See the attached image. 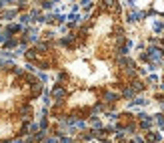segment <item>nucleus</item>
<instances>
[{
    "label": "nucleus",
    "mask_w": 164,
    "mask_h": 143,
    "mask_svg": "<svg viewBox=\"0 0 164 143\" xmlns=\"http://www.w3.org/2000/svg\"><path fill=\"white\" fill-rule=\"evenodd\" d=\"M146 14L144 12H138V10H132V12H128V16H126V20L128 22H138V20H142Z\"/></svg>",
    "instance_id": "7ed1b4c3"
},
{
    "label": "nucleus",
    "mask_w": 164,
    "mask_h": 143,
    "mask_svg": "<svg viewBox=\"0 0 164 143\" xmlns=\"http://www.w3.org/2000/svg\"><path fill=\"white\" fill-rule=\"evenodd\" d=\"M50 2H52V4H56V2H60V0H50Z\"/></svg>",
    "instance_id": "4be33fe9"
},
{
    "label": "nucleus",
    "mask_w": 164,
    "mask_h": 143,
    "mask_svg": "<svg viewBox=\"0 0 164 143\" xmlns=\"http://www.w3.org/2000/svg\"><path fill=\"white\" fill-rule=\"evenodd\" d=\"M28 22H32V20H30V14H22V16H20V24H22V26H26Z\"/></svg>",
    "instance_id": "9d476101"
},
{
    "label": "nucleus",
    "mask_w": 164,
    "mask_h": 143,
    "mask_svg": "<svg viewBox=\"0 0 164 143\" xmlns=\"http://www.w3.org/2000/svg\"><path fill=\"white\" fill-rule=\"evenodd\" d=\"M26 4H28L26 0H20V2H18V10H24V8H26Z\"/></svg>",
    "instance_id": "f3484780"
},
{
    "label": "nucleus",
    "mask_w": 164,
    "mask_h": 143,
    "mask_svg": "<svg viewBox=\"0 0 164 143\" xmlns=\"http://www.w3.org/2000/svg\"><path fill=\"white\" fill-rule=\"evenodd\" d=\"M44 141L46 143H58V139H56V137H46Z\"/></svg>",
    "instance_id": "6ab92c4d"
},
{
    "label": "nucleus",
    "mask_w": 164,
    "mask_h": 143,
    "mask_svg": "<svg viewBox=\"0 0 164 143\" xmlns=\"http://www.w3.org/2000/svg\"><path fill=\"white\" fill-rule=\"evenodd\" d=\"M130 143H136V141H130Z\"/></svg>",
    "instance_id": "a878e982"
},
{
    "label": "nucleus",
    "mask_w": 164,
    "mask_h": 143,
    "mask_svg": "<svg viewBox=\"0 0 164 143\" xmlns=\"http://www.w3.org/2000/svg\"><path fill=\"white\" fill-rule=\"evenodd\" d=\"M6 38H8L6 32H0V44H4V42H6Z\"/></svg>",
    "instance_id": "dca6fc26"
},
{
    "label": "nucleus",
    "mask_w": 164,
    "mask_h": 143,
    "mask_svg": "<svg viewBox=\"0 0 164 143\" xmlns=\"http://www.w3.org/2000/svg\"><path fill=\"white\" fill-rule=\"evenodd\" d=\"M12 143H24V139H22V137H18V139H14Z\"/></svg>",
    "instance_id": "aec40b11"
},
{
    "label": "nucleus",
    "mask_w": 164,
    "mask_h": 143,
    "mask_svg": "<svg viewBox=\"0 0 164 143\" xmlns=\"http://www.w3.org/2000/svg\"><path fill=\"white\" fill-rule=\"evenodd\" d=\"M154 121H156L158 125H160V127H162V129H164V113H158V115L154 117Z\"/></svg>",
    "instance_id": "9b49d317"
},
{
    "label": "nucleus",
    "mask_w": 164,
    "mask_h": 143,
    "mask_svg": "<svg viewBox=\"0 0 164 143\" xmlns=\"http://www.w3.org/2000/svg\"><path fill=\"white\" fill-rule=\"evenodd\" d=\"M148 83H150V85H152V83H158V77L156 75H150V77H148Z\"/></svg>",
    "instance_id": "a211bd4d"
},
{
    "label": "nucleus",
    "mask_w": 164,
    "mask_h": 143,
    "mask_svg": "<svg viewBox=\"0 0 164 143\" xmlns=\"http://www.w3.org/2000/svg\"><path fill=\"white\" fill-rule=\"evenodd\" d=\"M42 8H44V10H50V8H52V2H50V0H44V2H42Z\"/></svg>",
    "instance_id": "2eb2a0df"
},
{
    "label": "nucleus",
    "mask_w": 164,
    "mask_h": 143,
    "mask_svg": "<svg viewBox=\"0 0 164 143\" xmlns=\"http://www.w3.org/2000/svg\"><path fill=\"white\" fill-rule=\"evenodd\" d=\"M22 24H8L6 28H4V32L8 34V36H12V34H18V32H22Z\"/></svg>",
    "instance_id": "20e7f679"
},
{
    "label": "nucleus",
    "mask_w": 164,
    "mask_h": 143,
    "mask_svg": "<svg viewBox=\"0 0 164 143\" xmlns=\"http://www.w3.org/2000/svg\"><path fill=\"white\" fill-rule=\"evenodd\" d=\"M42 103H44V105H50V103H52V99H50V93H42Z\"/></svg>",
    "instance_id": "ddd939ff"
},
{
    "label": "nucleus",
    "mask_w": 164,
    "mask_h": 143,
    "mask_svg": "<svg viewBox=\"0 0 164 143\" xmlns=\"http://www.w3.org/2000/svg\"><path fill=\"white\" fill-rule=\"evenodd\" d=\"M80 137H82V141H90V139H94V131H84Z\"/></svg>",
    "instance_id": "1a4fd4ad"
},
{
    "label": "nucleus",
    "mask_w": 164,
    "mask_h": 143,
    "mask_svg": "<svg viewBox=\"0 0 164 143\" xmlns=\"http://www.w3.org/2000/svg\"><path fill=\"white\" fill-rule=\"evenodd\" d=\"M56 79H58V81H66V79H68V75H66L64 71H60L58 75H56Z\"/></svg>",
    "instance_id": "4468645a"
},
{
    "label": "nucleus",
    "mask_w": 164,
    "mask_h": 143,
    "mask_svg": "<svg viewBox=\"0 0 164 143\" xmlns=\"http://www.w3.org/2000/svg\"><path fill=\"white\" fill-rule=\"evenodd\" d=\"M16 14H18V10H8V12H2V18H4V20H10V18L16 16Z\"/></svg>",
    "instance_id": "6e6552de"
},
{
    "label": "nucleus",
    "mask_w": 164,
    "mask_h": 143,
    "mask_svg": "<svg viewBox=\"0 0 164 143\" xmlns=\"http://www.w3.org/2000/svg\"><path fill=\"white\" fill-rule=\"evenodd\" d=\"M32 107H30V105H28V103H24V105H20L18 107V115H20V119H22V121H26V123H30L32 121Z\"/></svg>",
    "instance_id": "f03ea898"
},
{
    "label": "nucleus",
    "mask_w": 164,
    "mask_h": 143,
    "mask_svg": "<svg viewBox=\"0 0 164 143\" xmlns=\"http://www.w3.org/2000/svg\"><path fill=\"white\" fill-rule=\"evenodd\" d=\"M128 2V6H134V0H126Z\"/></svg>",
    "instance_id": "412c9836"
},
{
    "label": "nucleus",
    "mask_w": 164,
    "mask_h": 143,
    "mask_svg": "<svg viewBox=\"0 0 164 143\" xmlns=\"http://www.w3.org/2000/svg\"><path fill=\"white\" fill-rule=\"evenodd\" d=\"M2 47L6 48V50H14V48L18 47V38H12V36H8V38H6V42H4Z\"/></svg>",
    "instance_id": "39448f33"
},
{
    "label": "nucleus",
    "mask_w": 164,
    "mask_h": 143,
    "mask_svg": "<svg viewBox=\"0 0 164 143\" xmlns=\"http://www.w3.org/2000/svg\"><path fill=\"white\" fill-rule=\"evenodd\" d=\"M72 143H78V141H72Z\"/></svg>",
    "instance_id": "393cba45"
},
{
    "label": "nucleus",
    "mask_w": 164,
    "mask_h": 143,
    "mask_svg": "<svg viewBox=\"0 0 164 143\" xmlns=\"http://www.w3.org/2000/svg\"><path fill=\"white\" fill-rule=\"evenodd\" d=\"M160 89H162V91H164V81H162V85H160Z\"/></svg>",
    "instance_id": "5701e85b"
},
{
    "label": "nucleus",
    "mask_w": 164,
    "mask_h": 143,
    "mask_svg": "<svg viewBox=\"0 0 164 143\" xmlns=\"http://www.w3.org/2000/svg\"><path fill=\"white\" fill-rule=\"evenodd\" d=\"M162 44H164V41H162Z\"/></svg>",
    "instance_id": "bb28decb"
},
{
    "label": "nucleus",
    "mask_w": 164,
    "mask_h": 143,
    "mask_svg": "<svg viewBox=\"0 0 164 143\" xmlns=\"http://www.w3.org/2000/svg\"><path fill=\"white\" fill-rule=\"evenodd\" d=\"M0 10H2V4H0Z\"/></svg>",
    "instance_id": "b1692460"
},
{
    "label": "nucleus",
    "mask_w": 164,
    "mask_h": 143,
    "mask_svg": "<svg viewBox=\"0 0 164 143\" xmlns=\"http://www.w3.org/2000/svg\"><path fill=\"white\" fill-rule=\"evenodd\" d=\"M134 105H148V101H146L144 97H134L130 101V107H134Z\"/></svg>",
    "instance_id": "0eeeda50"
},
{
    "label": "nucleus",
    "mask_w": 164,
    "mask_h": 143,
    "mask_svg": "<svg viewBox=\"0 0 164 143\" xmlns=\"http://www.w3.org/2000/svg\"><path fill=\"white\" fill-rule=\"evenodd\" d=\"M120 97H124V99H134V97H136V93H134L130 87H122V91H120Z\"/></svg>",
    "instance_id": "423d86ee"
},
{
    "label": "nucleus",
    "mask_w": 164,
    "mask_h": 143,
    "mask_svg": "<svg viewBox=\"0 0 164 143\" xmlns=\"http://www.w3.org/2000/svg\"><path fill=\"white\" fill-rule=\"evenodd\" d=\"M66 95H68V93H66V89L62 87V85H54L52 91H50V99H54V103H58V105L64 103Z\"/></svg>",
    "instance_id": "f257e3e1"
},
{
    "label": "nucleus",
    "mask_w": 164,
    "mask_h": 143,
    "mask_svg": "<svg viewBox=\"0 0 164 143\" xmlns=\"http://www.w3.org/2000/svg\"><path fill=\"white\" fill-rule=\"evenodd\" d=\"M80 6L84 8V10H90L92 8V0H80Z\"/></svg>",
    "instance_id": "f8f14e48"
}]
</instances>
